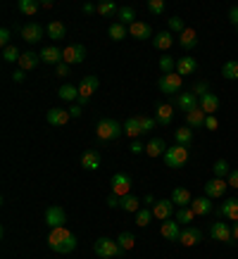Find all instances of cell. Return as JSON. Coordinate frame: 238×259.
<instances>
[{
	"label": "cell",
	"mask_w": 238,
	"mask_h": 259,
	"mask_svg": "<svg viewBox=\"0 0 238 259\" xmlns=\"http://www.w3.org/2000/svg\"><path fill=\"white\" fill-rule=\"evenodd\" d=\"M48 245H50V250L57 252V254H69V252L76 250V238L71 231L67 228H53L50 231V236H48Z\"/></svg>",
	"instance_id": "obj_1"
},
{
	"label": "cell",
	"mask_w": 238,
	"mask_h": 259,
	"mask_svg": "<svg viewBox=\"0 0 238 259\" xmlns=\"http://www.w3.org/2000/svg\"><path fill=\"white\" fill-rule=\"evenodd\" d=\"M152 217H155V214H152V209L141 207V209L136 212V226H148V224L152 221Z\"/></svg>",
	"instance_id": "obj_42"
},
{
	"label": "cell",
	"mask_w": 238,
	"mask_h": 259,
	"mask_svg": "<svg viewBox=\"0 0 238 259\" xmlns=\"http://www.w3.org/2000/svg\"><path fill=\"white\" fill-rule=\"evenodd\" d=\"M143 202H145V207H150V204H155V202H157V200H155V197H152L150 193H148V195L143 197Z\"/></svg>",
	"instance_id": "obj_62"
},
{
	"label": "cell",
	"mask_w": 238,
	"mask_h": 259,
	"mask_svg": "<svg viewBox=\"0 0 238 259\" xmlns=\"http://www.w3.org/2000/svg\"><path fill=\"white\" fill-rule=\"evenodd\" d=\"M57 95H60V100H64V102H74V100H79V86H71V83H64V86H60Z\"/></svg>",
	"instance_id": "obj_33"
},
{
	"label": "cell",
	"mask_w": 238,
	"mask_h": 259,
	"mask_svg": "<svg viewBox=\"0 0 238 259\" xmlns=\"http://www.w3.org/2000/svg\"><path fill=\"white\" fill-rule=\"evenodd\" d=\"M119 8L112 3V0H103V3H98V15H103V17H112V15H117Z\"/></svg>",
	"instance_id": "obj_43"
},
{
	"label": "cell",
	"mask_w": 238,
	"mask_h": 259,
	"mask_svg": "<svg viewBox=\"0 0 238 259\" xmlns=\"http://www.w3.org/2000/svg\"><path fill=\"white\" fill-rule=\"evenodd\" d=\"M203 240V231L195 226H186L181 231V238H179V243L186 245V247H193V245H198Z\"/></svg>",
	"instance_id": "obj_16"
},
{
	"label": "cell",
	"mask_w": 238,
	"mask_h": 259,
	"mask_svg": "<svg viewBox=\"0 0 238 259\" xmlns=\"http://www.w3.org/2000/svg\"><path fill=\"white\" fill-rule=\"evenodd\" d=\"M46 224L50 226V231H53V228H62L64 224H67V212H64L62 207H57V204L48 207L46 209Z\"/></svg>",
	"instance_id": "obj_10"
},
{
	"label": "cell",
	"mask_w": 238,
	"mask_h": 259,
	"mask_svg": "<svg viewBox=\"0 0 238 259\" xmlns=\"http://www.w3.org/2000/svg\"><path fill=\"white\" fill-rule=\"evenodd\" d=\"M24 79H26V71L24 69H17L15 74H12V81H15V83H24Z\"/></svg>",
	"instance_id": "obj_58"
},
{
	"label": "cell",
	"mask_w": 238,
	"mask_h": 259,
	"mask_svg": "<svg viewBox=\"0 0 238 259\" xmlns=\"http://www.w3.org/2000/svg\"><path fill=\"white\" fill-rule=\"evenodd\" d=\"M165 164L169 166V169H181V166H186L188 164V148H183V145H172V148H167Z\"/></svg>",
	"instance_id": "obj_3"
},
{
	"label": "cell",
	"mask_w": 238,
	"mask_h": 259,
	"mask_svg": "<svg viewBox=\"0 0 238 259\" xmlns=\"http://www.w3.org/2000/svg\"><path fill=\"white\" fill-rule=\"evenodd\" d=\"M193 219H195V212H193L190 207H181V209H176V221H179V224H186V226H188Z\"/></svg>",
	"instance_id": "obj_44"
},
{
	"label": "cell",
	"mask_w": 238,
	"mask_h": 259,
	"mask_svg": "<svg viewBox=\"0 0 238 259\" xmlns=\"http://www.w3.org/2000/svg\"><path fill=\"white\" fill-rule=\"evenodd\" d=\"M205 119H207V114L198 107V110H193L186 114V126H188V128H205Z\"/></svg>",
	"instance_id": "obj_26"
},
{
	"label": "cell",
	"mask_w": 238,
	"mask_h": 259,
	"mask_svg": "<svg viewBox=\"0 0 238 259\" xmlns=\"http://www.w3.org/2000/svg\"><path fill=\"white\" fill-rule=\"evenodd\" d=\"M222 76H224L226 81H238V62H236V60H229V62H224Z\"/></svg>",
	"instance_id": "obj_39"
},
{
	"label": "cell",
	"mask_w": 238,
	"mask_h": 259,
	"mask_svg": "<svg viewBox=\"0 0 238 259\" xmlns=\"http://www.w3.org/2000/svg\"><path fill=\"white\" fill-rule=\"evenodd\" d=\"M124 134V124H119L117 119H100L95 124V136L100 141H117Z\"/></svg>",
	"instance_id": "obj_2"
},
{
	"label": "cell",
	"mask_w": 238,
	"mask_h": 259,
	"mask_svg": "<svg viewBox=\"0 0 238 259\" xmlns=\"http://www.w3.org/2000/svg\"><path fill=\"white\" fill-rule=\"evenodd\" d=\"M152 214H155L160 221H167L174 214V202H172V200H157V202L152 204Z\"/></svg>",
	"instance_id": "obj_18"
},
{
	"label": "cell",
	"mask_w": 238,
	"mask_h": 259,
	"mask_svg": "<svg viewBox=\"0 0 238 259\" xmlns=\"http://www.w3.org/2000/svg\"><path fill=\"white\" fill-rule=\"evenodd\" d=\"M231 233H233V240H238V221L231 224Z\"/></svg>",
	"instance_id": "obj_63"
},
{
	"label": "cell",
	"mask_w": 238,
	"mask_h": 259,
	"mask_svg": "<svg viewBox=\"0 0 238 259\" xmlns=\"http://www.w3.org/2000/svg\"><path fill=\"white\" fill-rule=\"evenodd\" d=\"M210 238L217 240V243H226V245H233V233H231V226L229 224H224V221H214L212 226H210Z\"/></svg>",
	"instance_id": "obj_6"
},
{
	"label": "cell",
	"mask_w": 238,
	"mask_h": 259,
	"mask_svg": "<svg viewBox=\"0 0 238 259\" xmlns=\"http://www.w3.org/2000/svg\"><path fill=\"white\" fill-rule=\"evenodd\" d=\"M181 224L179 221H162V228H160V233L169 240V243H179V238H181Z\"/></svg>",
	"instance_id": "obj_13"
},
{
	"label": "cell",
	"mask_w": 238,
	"mask_h": 259,
	"mask_svg": "<svg viewBox=\"0 0 238 259\" xmlns=\"http://www.w3.org/2000/svg\"><path fill=\"white\" fill-rule=\"evenodd\" d=\"M138 119H141V131H143V134L152 131V128H155V124H157L152 117H138Z\"/></svg>",
	"instance_id": "obj_51"
},
{
	"label": "cell",
	"mask_w": 238,
	"mask_h": 259,
	"mask_svg": "<svg viewBox=\"0 0 238 259\" xmlns=\"http://www.w3.org/2000/svg\"><path fill=\"white\" fill-rule=\"evenodd\" d=\"M160 69L165 71V74H172V71H176V62L169 55H162L160 57Z\"/></svg>",
	"instance_id": "obj_48"
},
{
	"label": "cell",
	"mask_w": 238,
	"mask_h": 259,
	"mask_svg": "<svg viewBox=\"0 0 238 259\" xmlns=\"http://www.w3.org/2000/svg\"><path fill=\"white\" fill-rule=\"evenodd\" d=\"M186 29H188V26H186V24H183V19L181 17H169V24H167V31L172 33V31H179V33H183L186 31Z\"/></svg>",
	"instance_id": "obj_45"
},
{
	"label": "cell",
	"mask_w": 238,
	"mask_h": 259,
	"mask_svg": "<svg viewBox=\"0 0 238 259\" xmlns=\"http://www.w3.org/2000/svg\"><path fill=\"white\" fill-rule=\"evenodd\" d=\"M81 112H84V110H81V105H71V107H69L71 119H79V117H81Z\"/></svg>",
	"instance_id": "obj_60"
},
{
	"label": "cell",
	"mask_w": 238,
	"mask_h": 259,
	"mask_svg": "<svg viewBox=\"0 0 238 259\" xmlns=\"http://www.w3.org/2000/svg\"><path fill=\"white\" fill-rule=\"evenodd\" d=\"M81 166H84L86 171H95V169L100 166V155H98L95 150H86V152L81 155Z\"/></svg>",
	"instance_id": "obj_27"
},
{
	"label": "cell",
	"mask_w": 238,
	"mask_h": 259,
	"mask_svg": "<svg viewBox=\"0 0 238 259\" xmlns=\"http://www.w3.org/2000/svg\"><path fill=\"white\" fill-rule=\"evenodd\" d=\"M129 190H131V179H129V174H114L110 181V193L124 197V195H129Z\"/></svg>",
	"instance_id": "obj_11"
},
{
	"label": "cell",
	"mask_w": 238,
	"mask_h": 259,
	"mask_svg": "<svg viewBox=\"0 0 238 259\" xmlns=\"http://www.w3.org/2000/svg\"><path fill=\"white\" fill-rule=\"evenodd\" d=\"M190 209L195 212V217H205V214L212 212V202H210V197H207V195L193 197V202H190Z\"/></svg>",
	"instance_id": "obj_25"
},
{
	"label": "cell",
	"mask_w": 238,
	"mask_h": 259,
	"mask_svg": "<svg viewBox=\"0 0 238 259\" xmlns=\"http://www.w3.org/2000/svg\"><path fill=\"white\" fill-rule=\"evenodd\" d=\"M174 141H176V145L188 148L190 143H193V128H188V126H179V128L174 131Z\"/></svg>",
	"instance_id": "obj_31"
},
{
	"label": "cell",
	"mask_w": 238,
	"mask_h": 259,
	"mask_svg": "<svg viewBox=\"0 0 238 259\" xmlns=\"http://www.w3.org/2000/svg\"><path fill=\"white\" fill-rule=\"evenodd\" d=\"M19 57H22L19 48H15V46L3 48V60H5V62H19Z\"/></svg>",
	"instance_id": "obj_47"
},
{
	"label": "cell",
	"mask_w": 238,
	"mask_h": 259,
	"mask_svg": "<svg viewBox=\"0 0 238 259\" xmlns=\"http://www.w3.org/2000/svg\"><path fill=\"white\" fill-rule=\"evenodd\" d=\"M205 128H207V131H217V128H219V121H217V117H214V114H207Z\"/></svg>",
	"instance_id": "obj_52"
},
{
	"label": "cell",
	"mask_w": 238,
	"mask_h": 259,
	"mask_svg": "<svg viewBox=\"0 0 238 259\" xmlns=\"http://www.w3.org/2000/svg\"><path fill=\"white\" fill-rule=\"evenodd\" d=\"M84 60H86V48L81 46V43H74V46L62 50V62H67L69 67L71 64H81Z\"/></svg>",
	"instance_id": "obj_9"
},
{
	"label": "cell",
	"mask_w": 238,
	"mask_h": 259,
	"mask_svg": "<svg viewBox=\"0 0 238 259\" xmlns=\"http://www.w3.org/2000/svg\"><path fill=\"white\" fill-rule=\"evenodd\" d=\"M226 188H229V183L224 179H212L205 183V195L210 197V200H219V197H224Z\"/></svg>",
	"instance_id": "obj_12"
},
{
	"label": "cell",
	"mask_w": 238,
	"mask_h": 259,
	"mask_svg": "<svg viewBox=\"0 0 238 259\" xmlns=\"http://www.w3.org/2000/svg\"><path fill=\"white\" fill-rule=\"evenodd\" d=\"M84 12H86V15H93V12H98V5H93V3H86V5H84Z\"/></svg>",
	"instance_id": "obj_61"
},
{
	"label": "cell",
	"mask_w": 238,
	"mask_h": 259,
	"mask_svg": "<svg viewBox=\"0 0 238 259\" xmlns=\"http://www.w3.org/2000/svg\"><path fill=\"white\" fill-rule=\"evenodd\" d=\"M134 243H136V238L131 236V233H119V238H117V245L122 247V252H129L131 247H134Z\"/></svg>",
	"instance_id": "obj_46"
},
{
	"label": "cell",
	"mask_w": 238,
	"mask_h": 259,
	"mask_svg": "<svg viewBox=\"0 0 238 259\" xmlns=\"http://www.w3.org/2000/svg\"><path fill=\"white\" fill-rule=\"evenodd\" d=\"M129 36H134L136 40H148L152 36V29L145 22H134L129 26Z\"/></svg>",
	"instance_id": "obj_22"
},
{
	"label": "cell",
	"mask_w": 238,
	"mask_h": 259,
	"mask_svg": "<svg viewBox=\"0 0 238 259\" xmlns=\"http://www.w3.org/2000/svg\"><path fill=\"white\" fill-rule=\"evenodd\" d=\"M226 183H229L231 188H238V169H231L229 179H226Z\"/></svg>",
	"instance_id": "obj_56"
},
{
	"label": "cell",
	"mask_w": 238,
	"mask_h": 259,
	"mask_svg": "<svg viewBox=\"0 0 238 259\" xmlns=\"http://www.w3.org/2000/svg\"><path fill=\"white\" fill-rule=\"evenodd\" d=\"M174 105L179 107V110H183L186 114H188V112H193V110H198L200 107V98H195L193 91H181V93L174 98Z\"/></svg>",
	"instance_id": "obj_8"
},
{
	"label": "cell",
	"mask_w": 238,
	"mask_h": 259,
	"mask_svg": "<svg viewBox=\"0 0 238 259\" xmlns=\"http://www.w3.org/2000/svg\"><path fill=\"white\" fill-rule=\"evenodd\" d=\"M98 91V76H84L79 83V100H76V105H86L88 100H91V95Z\"/></svg>",
	"instance_id": "obj_7"
},
{
	"label": "cell",
	"mask_w": 238,
	"mask_h": 259,
	"mask_svg": "<svg viewBox=\"0 0 238 259\" xmlns=\"http://www.w3.org/2000/svg\"><path fill=\"white\" fill-rule=\"evenodd\" d=\"M41 62H46V64H60L62 62V50L55 46H48V48H41Z\"/></svg>",
	"instance_id": "obj_19"
},
{
	"label": "cell",
	"mask_w": 238,
	"mask_h": 259,
	"mask_svg": "<svg viewBox=\"0 0 238 259\" xmlns=\"http://www.w3.org/2000/svg\"><path fill=\"white\" fill-rule=\"evenodd\" d=\"M165 152H167V143L162 141V138H150V141L145 143V155L148 157H165Z\"/></svg>",
	"instance_id": "obj_23"
},
{
	"label": "cell",
	"mask_w": 238,
	"mask_h": 259,
	"mask_svg": "<svg viewBox=\"0 0 238 259\" xmlns=\"http://www.w3.org/2000/svg\"><path fill=\"white\" fill-rule=\"evenodd\" d=\"M46 33L53 40H60V38H64V36H67V26H64L62 22H50V24H48V29H46Z\"/></svg>",
	"instance_id": "obj_34"
},
{
	"label": "cell",
	"mask_w": 238,
	"mask_h": 259,
	"mask_svg": "<svg viewBox=\"0 0 238 259\" xmlns=\"http://www.w3.org/2000/svg\"><path fill=\"white\" fill-rule=\"evenodd\" d=\"M41 8V3H36V0H19L17 3V10L22 12V15H36Z\"/></svg>",
	"instance_id": "obj_41"
},
{
	"label": "cell",
	"mask_w": 238,
	"mask_h": 259,
	"mask_svg": "<svg viewBox=\"0 0 238 259\" xmlns=\"http://www.w3.org/2000/svg\"><path fill=\"white\" fill-rule=\"evenodd\" d=\"M141 202H143V200H138L136 195H131V193H129V195L122 197V204H119V207H122L124 212H134L136 214L138 209H141Z\"/></svg>",
	"instance_id": "obj_36"
},
{
	"label": "cell",
	"mask_w": 238,
	"mask_h": 259,
	"mask_svg": "<svg viewBox=\"0 0 238 259\" xmlns=\"http://www.w3.org/2000/svg\"><path fill=\"white\" fill-rule=\"evenodd\" d=\"M55 71H57V76H67V74H69V64H67V62H60L55 67Z\"/></svg>",
	"instance_id": "obj_57"
},
{
	"label": "cell",
	"mask_w": 238,
	"mask_h": 259,
	"mask_svg": "<svg viewBox=\"0 0 238 259\" xmlns=\"http://www.w3.org/2000/svg\"><path fill=\"white\" fill-rule=\"evenodd\" d=\"M41 8H53V0H43V3H41Z\"/></svg>",
	"instance_id": "obj_64"
},
{
	"label": "cell",
	"mask_w": 238,
	"mask_h": 259,
	"mask_svg": "<svg viewBox=\"0 0 238 259\" xmlns=\"http://www.w3.org/2000/svg\"><path fill=\"white\" fill-rule=\"evenodd\" d=\"M169 200H172L179 209H181V207H190V202H193V197H190V193L186 188H174V193H172Z\"/></svg>",
	"instance_id": "obj_30"
},
{
	"label": "cell",
	"mask_w": 238,
	"mask_h": 259,
	"mask_svg": "<svg viewBox=\"0 0 238 259\" xmlns=\"http://www.w3.org/2000/svg\"><path fill=\"white\" fill-rule=\"evenodd\" d=\"M93 252L98 257L103 259H110V257H119V254H124L122 247L117 245V240H110V238H98L93 245Z\"/></svg>",
	"instance_id": "obj_5"
},
{
	"label": "cell",
	"mask_w": 238,
	"mask_h": 259,
	"mask_svg": "<svg viewBox=\"0 0 238 259\" xmlns=\"http://www.w3.org/2000/svg\"><path fill=\"white\" fill-rule=\"evenodd\" d=\"M152 43H155L157 50H169V48L174 46V36H172L169 31H160V33H155Z\"/></svg>",
	"instance_id": "obj_32"
},
{
	"label": "cell",
	"mask_w": 238,
	"mask_h": 259,
	"mask_svg": "<svg viewBox=\"0 0 238 259\" xmlns=\"http://www.w3.org/2000/svg\"><path fill=\"white\" fill-rule=\"evenodd\" d=\"M157 86L162 93L167 95H179L181 93V88H183V76H179L176 71H172V74H162V79L157 81Z\"/></svg>",
	"instance_id": "obj_4"
},
{
	"label": "cell",
	"mask_w": 238,
	"mask_h": 259,
	"mask_svg": "<svg viewBox=\"0 0 238 259\" xmlns=\"http://www.w3.org/2000/svg\"><path fill=\"white\" fill-rule=\"evenodd\" d=\"M229 22L236 26V33H238V5H233V8L229 10Z\"/></svg>",
	"instance_id": "obj_55"
},
{
	"label": "cell",
	"mask_w": 238,
	"mask_h": 259,
	"mask_svg": "<svg viewBox=\"0 0 238 259\" xmlns=\"http://www.w3.org/2000/svg\"><path fill=\"white\" fill-rule=\"evenodd\" d=\"M131 152H134V155H141V152H145V143L136 138V141L131 143Z\"/></svg>",
	"instance_id": "obj_54"
},
{
	"label": "cell",
	"mask_w": 238,
	"mask_h": 259,
	"mask_svg": "<svg viewBox=\"0 0 238 259\" xmlns=\"http://www.w3.org/2000/svg\"><path fill=\"white\" fill-rule=\"evenodd\" d=\"M190 91H193V95H195V98H205V95L210 93V83H207V81H198V83L190 88Z\"/></svg>",
	"instance_id": "obj_49"
},
{
	"label": "cell",
	"mask_w": 238,
	"mask_h": 259,
	"mask_svg": "<svg viewBox=\"0 0 238 259\" xmlns=\"http://www.w3.org/2000/svg\"><path fill=\"white\" fill-rule=\"evenodd\" d=\"M43 36H48V33L41 24H26V26H22V38L26 43H38Z\"/></svg>",
	"instance_id": "obj_14"
},
{
	"label": "cell",
	"mask_w": 238,
	"mask_h": 259,
	"mask_svg": "<svg viewBox=\"0 0 238 259\" xmlns=\"http://www.w3.org/2000/svg\"><path fill=\"white\" fill-rule=\"evenodd\" d=\"M117 19H119V24H124V26H131V24L136 22V10L134 8H119V12H117Z\"/></svg>",
	"instance_id": "obj_37"
},
{
	"label": "cell",
	"mask_w": 238,
	"mask_h": 259,
	"mask_svg": "<svg viewBox=\"0 0 238 259\" xmlns=\"http://www.w3.org/2000/svg\"><path fill=\"white\" fill-rule=\"evenodd\" d=\"M200 110L205 112V114H214V112L219 110V95L207 93L205 98H200Z\"/></svg>",
	"instance_id": "obj_29"
},
{
	"label": "cell",
	"mask_w": 238,
	"mask_h": 259,
	"mask_svg": "<svg viewBox=\"0 0 238 259\" xmlns=\"http://www.w3.org/2000/svg\"><path fill=\"white\" fill-rule=\"evenodd\" d=\"M124 134L129 136V138H138V136L143 134L141 131V119L138 117H131V119H127V124H124Z\"/></svg>",
	"instance_id": "obj_35"
},
{
	"label": "cell",
	"mask_w": 238,
	"mask_h": 259,
	"mask_svg": "<svg viewBox=\"0 0 238 259\" xmlns=\"http://www.w3.org/2000/svg\"><path fill=\"white\" fill-rule=\"evenodd\" d=\"M165 0H148V10H150L152 15H162L165 12Z\"/></svg>",
	"instance_id": "obj_50"
},
{
	"label": "cell",
	"mask_w": 238,
	"mask_h": 259,
	"mask_svg": "<svg viewBox=\"0 0 238 259\" xmlns=\"http://www.w3.org/2000/svg\"><path fill=\"white\" fill-rule=\"evenodd\" d=\"M107 204H110V207H119V204H122V197L110 193V195H107Z\"/></svg>",
	"instance_id": "obj_59"
},
{
	"label": "cell",
	"mask_w": 238,
	"mask_h": 259,
	"mask_svg": "<svg viewBox=\"0 0 238 259\" xmlns=\"http://www.w3.org/2000/svg\"><path fill=\"white\" fill-rule=\"evenodd\" d=\"M179 43H181L183 50H193V48H198V33L195 29H186L183 33H179Z\"/></svg>",
	"instance_id": "obj_28"
},
{
	"label": "cell",
	"mask_w": 238,
	"mask_h": 259,
	"mask_svg": "<svg viewBox=\"0 0 238 259\" xmlns=\"http://www.w3.org/2000/svg\"><path fill=\"white\" fill-rule=\"evenodd\" d=\"M107 33H110V38L112 40H124L129 36V26H124V24H119V22H114L107 29Z\"/></svg>",
	"instance_id": "obj_38"
},
{
	"label": "cell",
	"mask_w": 238,
	"mask_h": 259,
	"mask_svg": "<svg viewBox=\"0 0 238 259\" xmlns=\"http://www.w3.org/2000/svg\"><path fill=\"white\" fill-rule=\"evenodd\" d=\"M46 119H48V124H53V126H64L67 121L71 119V114H69V110H62V107H53V110L46 114Z\"/></svg>",
	"instance_id": "obj_21"
},
{
	"label": "cell",
	"mask_w": 238,
	"mask_h": 259,
	"mask_svg": "<svg viewBox=\"0 0 238 259\" xmlns=\"http://www.w3.org/2000/svg\"><path fill=\"white\" fill-rule=\"evenodd\" d=\"M172 119H174V107H172V105H167V102L155 105V121H157L160 126H169Z\"/></svg>",
	"instance_id": "obj_15"
},
{
	"label": "cell",
	"mask_w": 238,
	"mask_h": 259,
	"mask_svg": "<svg viewBox=\"0 0 238 259\" xmlns=\"http://www.w3.org/2000/svg\"><path fill=\"white\" fill-rule=\"evenodd\" d=\"M219 217H226L231 221H238V197H229V200H224V204L217 209Z\"/></svg>",
	"instance_id": "obj_20"
},
{
	"label": "cell",
	"mask_w": 238,
	"mask_h": 259,
	"mask_svg": "<svg viewBox=\"0 0 238 259\" xmlns=\"http://www.w3.org/2000/svg\"><path fill=\"white\" fill-rule=\"evenodd\" d=\"M10 38H12V31H10V29H0V46L8 48L10 46Z\"/></svg>",
	"instance_id": "obj_53"
},
{
	"label": "cell",
	"mask_w": 238,
	"mask_h": 259,
	"mask_svg": "<svg viewBox=\"0 0 238 259\" xmlns=\"http://www.w3.org/2000/svg\"><path fill=\"white\" fill-rule=\"evenodd\" d=\"M38 62H41L38 53H33V50H24L22 57H19V69L31 71V69H36V64H38Z\"/></svg>",
	"instance_id": "obj_24"
},
{
	"label": "cell",
	"mask_w": 238,
	"mask_h": 259,
	"mask_svg": "<svg viewBox=\"0 0 238 259\" xmlns=\"http://www.w3.org/2000/svg\"><path fill=\"white\" fill-rule=\"evenodd\" d=\"M198 71V60L190 55H183L179 62H176V74L179 76H190V74H195Z\"/></svg>",
	"instance_id": "obj_17"
},
{
	"label": "cell",
	"mask_w": 238,
	"mask_h": 259,
	"mask_svg": "<svg viewBox=\"0 0 238 259\" xmlns=\"http://www.w3.org/2000/svg\"><path fill=\"white\" fill-rule=\"evenodd\" d=\"M212 171H214V179H229V174H231V166L226 159H217L212 166Z\"/></svg>",
	"instance_id": "obj_40"
}]
</instances>
